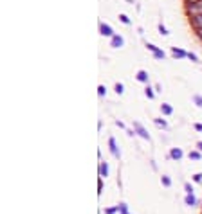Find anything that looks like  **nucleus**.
<instances>
[{"mask_svg": "<svg viewBox=\"0 0 202 214\" xmlns=\"http://www.w3.org/2000/svg\"><path fill=\"white\" fill-rule=\"evenodd\" d=\"M193 2H197V0H186V4H193Z\"/></svg>", "mask_w": 202, "mask_h": 214, "instance_id": "nucleus-29", "label": "nucleus"}, {"mask_svg": "<svg viewBox=\"0 0 202 214\" xmlns=\"http://www.w3.org/2000/svg\"><path fill=\"white\" fill-rule=\"evenodd\" d=\"M119 18H121V22H123V24H128V22H130V20H128V16H125V15H121Z\"/></svg>", "mask_w": 202, "mask_h": 214, "instance_id": "nucleus-21", "label": "nucleus"}, {"mask_svg": "<svg viewBox=\"0 0 202 214\" xmlns=\"http://www.w3.org/2000/svg\"><path fill=\"white\" fill-rule=\"evenodd\" d=\"M146 95H148V97H153V92H152V88H146Z\"/></svg>", "mask_w": 202, "mask_h": 214, "instance_id": "nucleus-23", "label": "nucleus"}, {"mask_svg": "<svg viewBox=\"0 0 202 214\" xmlns=\"http://www.w3.org/2000/svg\"><path fill=\"white\" fill-rule=\"evenodd\" d=\"M173 112V108H172V106H170V104H163V113H166V115H170V113H172Z\"/></svg>", "mask_w": 202, "mask_h": 214, "instance_id": "nucleus-15", "label": "nucleus"}, {"mask_svg": "<svg viewBox=\"0 0 202 214\" xmlns=\"http://www.w3.org/2000/svg\"><path fill=\"white\" fill-rule=\"evenodd\" d=\"M118 207H119V214H130V212H128V205H126V203L121 201Z\"/></svg>", "mask_w": 202, "mask_h": 214, "instance_id": "nucleus-10", "label": "nucleus"}, {"mask_svg": "<svg viewBox=\"0 0 202 214\" xmlns=\"http://www.w3.org/2000/svg\"><path fill=\"white\" fill-rule=\"evenodd\" d=\"M112 45H114V47L123 45V38H121V36H112Z\"/></svg>", "mask_w": 202, "mask_h": 214, "instance_id": "nucleus-9", "label": "nucleus"}, {"mask_svg": "<svg viewBox=\"0 0 202 214\" xmlns=\"http://www.w3.org/2000/svg\"><path fill=\"white\" fill-rule=\"evenodd\" d=\"M115 212H119V207L115 205V207H108V209H105V214H115Z\"/></svg>", "mask_w": 202, "mask_h": 214, "instance_id": "nucleus-13", "label": "nucleus"}, {"mask_svg": "<svg viewBox=\"0 0 202 214\" xmlns=\"http://www.w3.org/2000/svg\"><path fill=\"white\" fill-rule=\"evenodd\" d=\"M200 157H202L200 151H191V153H189V158H193V160H198Z\"/></svg>", "mask_w": 202, "mask_h": 214, "instance_id": "nucleus-16", "label": "nucleus"}, {"mask_svg": "<svg viewBox=\"0 0 202 214\" xmlns=\"http://www.w3.org/2000/svg\"><path fill=\"white\" fill-rule=\"evenodd\" d=\"M184 201H186V205H188V207H195L197 203H198V200H197L193 194H186V200H184Z\"/></svg>", "mask_w": 202, "mask_h": 214, "instance_id": "nucleus-6", "label": "nucleus"}, {"mask_svg": "<svg viewBox=\"0 0 202 214\" xmlns=\"http://www.w3.org/2000/svg\"><path fill=\"white\" fill-rule=\"evenodd\" d=\"M161 182H163V185H164V187H170V185H172V178H170V176H163V178H161Z\"/></svg>", "mask_w": 202, "mask_h": 214, "instance_id": "nucleus-12", "label": "nucleus"}, {"mask_svg": "<svg viewBox=\"0 0 202 214\" xmlns=\"http://www.w3.org/2000/svg\"><path fill=\"white\" fill-rule=\"evenodd\" d=\"M155 124H157V126H163V128L166 126V122H164V121H161V119H155Z\"/></svg>", "mask_w": 202, "mask_h": 214, "instance_id": "nucleus-20", "label": "nucleus"}, {"mask_svg": "<svg viewBox=\"0 0 202 214\" xmlns=\"http://www.w3.org/2000/svg\"><path fill=\"white\" fill-rule=\"evenodd\" d=\"M184 189H186V192H188V194H193V187H191L189 184H184Z\"/></svg>", "mask_w": 202, "mask_h": 214, "instance_id": "nucleus-17", "label": "nucleus"}, {"mask_svg": "<svg viewBox=\"0 0 202 214\" xmlns=\"http://www.w3.org/2000/svg\"><path fill=\"white\" fill-rule=\"evenodd\" d=\"M173 54H175L177 58H184V56H186V52H184V50H180V49H177V47H175V49H173Z\"/></svg>", "mask_w": 202, "mask_h": 214, "instance_id": "nucleus-14", "label": "nucleus"}, {"mask_svg": "<svg viewBox=\"0 0 202 214\" xmlns=\"http://www.w3.org/2000/svg\"><path fill=\"white\" fill-rule=\"evenodd\" d=\"M188 58H189L191 61H197V56H195V54H188Z\"/></svg>", "mask_w": 202, "mask_h": 214, "instance_id": "nucleus-25", "label": "nucleus"}, {"mask_svg": "<svg viewBox=\"0 0 202 214\" xmlns=\"http://www.w3.org/2000/svg\"><path fill=\"white\" fill-rule=\"evenodd\" d=\"M191 25H193L197 31L202 29V15H197V16H191Z\"/></svg>", "mask_w": 202, "mask_h": 214, "instance_id": "nucleus-3", "label": "nucleus"}, {"mask_svg": "<svg viewBox=\"0 0 202 214\" xmlns=\"http://www.w3.org/2000/svg\"><path fill=\"white\" fill-rule=\"evenodd\" d=\"M134 128L137 130V133H139V135H141L143 138H150V135L146 133V130H144V128H143V126H141L139 122H134Z\"/></svg>", "mask_w": 202, "mask_h": 214, "instance_id": "nucleus-4", "label": "nucleus"}, {"mask_svg": "<svg viewBox=\"0 0 202 214\" xmlns=\"http://www.w3.org/2000/svg\"><path fill=\"white\" fill-rule=\"evenodd\" d=\"M193 180H195V182H202V173H197V175L193 176Z\"/></svg>", "mask_w": 202, "mask_h": 214, "instance_id": "nucleus-19", "label": "nucleus"}, {"mask_svg": "<svg viewBox=\"0 0 202 214\" xmlns=\"http://www.w3.org/2000/svg\"><path fill=\"white\" fill-rule=\"evenodd\" d=\"M108 146H110L112 155H114L115 158H119V149H118V144H115V138H114V137H110V138H108Z\"/></svg>", "mask_w": 202, "mask_h": 214, "instance_id": "nucleus-2", "label": "nucleus"}, {"mask_svg": "<svg viewBox=\"0 0 202 214\" xmlns=\"http://www.w3.org/2000/svg\"><path fill=\"white\" fill-rule=\"evenodd\" d=\"M170 157H172L173 160H180V158H182V149H179V148H173L172 151H170Z\"/></svg>", "mask_w": 202, "mask_h": 214, "instance_id": "nucleus-5", "label": "nucleus"}, {"mask_svg": "<svg viewBox=\"0 0 202 214\" xmlns=\"http://www.w3.org/2000/svg\"><path fill=\"white\" fill-rule=\"evenodd\" d=\"M186 11L191 16L202 15V0H197V2H193V4H186Z\"/></svg>", "mask_w": 202, "mask_h": 214, "instance_id": "nucleus-1", "label": "nucleus"}, {"mask_svg": "<svg viewBox=\"0 0 202 214\" xmlns=\"http://www.w3.org/2000/svg\"><path fill=\"white\" fill-rule=\"evenodd\" d=\"M137 79H139V81H146V79H148V74H146L144 70H139V74H137Z\"/></svg>", "mask_w": 202, "mask_h": 214, "instance_id": "nucleus-11", "label": "nucleus"}, {"mask_svg": "<svg viewBox=\"0 0 202 214\" xmlns=\"http://www.w3.org/2000/svg\"><path fill=\"white\" fill-rule=\"evenodd\" d=\"M99 175L101 176H108V166H107V162L99 164Z\"/></svg>", "mask_w": 202, "mask_h": 214, "instance_id": "nucleus-8", "label": "nucleus"}, {"mask_svg": "<svg viewBox=\"0 0 202 214\" xmlns=\"http://www.w3.org/2000/svg\"><path fill=\"white\" fill-rule=\"evenodd\" d=\"M115 90H118V92L121 94V92H123V85H115Z\"/></svg>", "mask_w": 202, "mask_h": 214, "instance_id": "nucleus-24", "label": "nucleus"}, {"mask_svg": "<svg viewBox=\"0 0 202 214\" xmlns=\"http://www.w3.org/2000/svg\"><path fill=\"white\" fill-rule=\"evenodd\" d=\"M197 34H198V36L202 38V29H198V31H197Z\"/></svg>", "mask_w": 202, "mask_h": 214, "instance_id": "nucleus-28", "label": "nucleus"}, {"mask_svg": "<svg viewBox=\"0 0 202 214\" xmlns=\"http://www.w3.org/2000/svg\"><path fill=\"white\" fill-rule=\"evenodd\" d=\"M197 148H198V151L202 153V142H198V144H197Z\"/></svg>", "mask_w": 202, "mask_h": 214, "instance_id": "nucleus-27", "label": "nucleus"}, {"mask_svg": "<svg viewBox=\"0 0 202 214\" xmlns=\"http://www.w3.org/2000/svg\"><path fill=\"white\" fill-rule=\"evenodd\" d=\"M195 130H198V131H202V124H195Z\"/></svg>", "mask_w": 202, "mask_h": 214, "instance_id": "nucleus-26", "label": "nucleus"}, {"mask_svg": "<svg viewBox=\"0 0 202 214\" xmlns=\"http://www.w3.org/2000/svg\"><path fill=\"white\" fill-rule=\"evenodd\" d=\"M98 189H99L98 192H99V194H101V189H103V180H101V178H99V182H98Z\"/></svg>", "mask_w": 202, "mask_h": 214, "instance_id": "nucleus-22", "label": "nucleus"}, {"mask_svg": "<svg viewBox=\"0 0 202 214\" xmlns=\"http://www.w3.org/2000/svg\"><path fill=\"white\" fill-rule=\"evenodd\" d=\"M99 29H101V34H105V36H114L112 29H110L107 24H101V25H99Z\"/></svg>", "mask_w": 202, "mask_h": 214, "instance_id": "nucleus-7", "label": "nucleus"}, {"mask_svg": "<svg viewBox=\"0 0 202 214\" xmlns=\"http://www.w3.org/2000/svg\"><path fill=\"white\" fill-rule=\"evenodd\" d=\"M193 101H195L198 106H202V97H200V95H193Z\"/></svg>", "mask_w": 202, "mask_h": 214, "instance_id": "nucleus-18", "label": "nucleus"}]
</instances>
